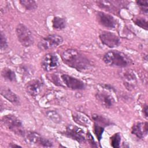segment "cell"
Wrapping results in <instances>:
<instances>
[{
  "instance_id": "5bb4252c",
  "label": "cell",
  "mask_w": 148,
  "mask_h": 148,
  "mask_svg": "<svg viewBox=\"0 0 148 148\" xmlns=\"http://www.w3.org/2000/svg\"><path fill=\"white\" fill-rule=\"evenodd\" d=\"M43 86V83L39 79L31 80L26 84L25 90L31 97H35L39 94Z\"/></svg>"
},
{
  "instance_id": "277c9868",
  "label": "cell",
  "mask_w": 148,
  "mask_h": 148,
  "mask_svg": "<svg viewBox=\"0 0 148 148\" xmlns=\"http://www.w3.org/2000/svg\"><path fill=\"white\" fill-rule=\"evenodd\" d=\"M16 33L19 42L24 47H29L34 43V39L32 32L24 24H18L16 28Z\"/></svg>"
},
{
  "instance_id": "8992f818",
  "label": "cell",
  "mask_w": 148,
  "mask_h": 148,
  "mask_svg": "<svg viewBox=\"0 0 148 148\" xmlns=\"http://www.w3.org/2000/svg\"><path fill=\"white\" fill-rule=\"evenodd\" d=\"M23 137L25 140L30 144L37 145L42 147L53 146V143L49 139L42 136L35 132L25 131Z\"/></svg>"
},
{
  "instance_id": "83f0119b",
  "label": "cell",
  "mask_w": 148,
  "mask_h": 148,
  "mask_svg": "<svg viewBox=\"0 0 148 148\" xmlns=\"http://www.w3.org/2000/svg\"><path fill=\"white\" fill-rule=\"evenodd\" d=\"M47 77L54 84H56L57 86H62V87L64 86L62 83H61L62 82L61 80L58 77V76H57L56 75H50L47 76Z\"/></svg>"
},
{
  "instance_id": "44dd1931",
  "label": "cell",
  "mask_w": 148,
  "mask_h": 148,
  "mask_svg": "<svg viewBox=\"0 0 148 148\" xmlns=\"http://www.w3.org/2000/svg\"><path fill=\"white\" fill-rule=\"evenodd\" d=\"M20 3L23 8L27 10H35L37 7V3L35 1L32 0H21L19 1Z\"/></svg>"
},
{
  "instance_id": "ac0fdd59",
  "label": "cell",
  "mask_w": 148,
  "mask_h": 148,
  "mask_svg": "<svg viewBox=\"0 0 148 148\" xmlns=\"http://www.w3.org/2000/svg\"><path fill=\"white\" fill-rule=\"evenodd\" d=\"M51 22L52 27L56 30H62L66 27V20L62 17L56 16L53 18Z\"/></svg>"
},
{
  "instance_id": "30bf717a",
  "label": "cell",
  "mask_w": 148,
  "mask_h": 148,
  "mask_svg": "<svg viewBox=\"0 0 148 148\" xmlns=\"http://www.w3.org/2000/svg\"><path fill=\"white\" fill-rule=\"evenodd\" d=\"M61 80L64 86L72 90H80L86 88L85 83L67 74L61 75Z\"/></svg>"
},
{
  "instance_id": "d6a6232c",
  "label": "cell",
  "mask_w": 148,
  "mask_h": 148,
  "mask_svg": "<svg viewBox=\"0 0 148 148\" xmlns=\"http://www.w3.org/2000/svg\"><path fill=\"white\" fill-rule=\"evenodd\" d=\"M9 146L10 147H21V146H20V145H16V144L13 143H10L9 145Z\"/></svg>"
},
{
  "instance_id": "7c38bea8",
  "label": "cell",
  "mask_w": 148,
  "mask_h": 148,
  "mask_svg": "<svg viewBox=\"0 0 148 148\" xmlns=\"http://www.w3.org/2000/svg\"><path fill=\"white\" fill-rule=\"evenodd\" d=\"M121 77L125 88L131 91L134 90L137 85V79L135 73L130 70H125L121 73Z\"/></svg>"
},
{
  "instance_id": "3957f363",
  "label": "cell",
  "mask_w": 148,
  "mask_h": 148,
  "mask_svg": "<svg viewBox=\"0 0 148 148\" xmlns=\"http://www.w3.org/2000/svg\"><path fill=\"white\" fill-rule=\"evenodd\" d=\"M1 121L8 130L13 132L16 135L23 137L25 131L21 121L16 116L11 114L3 116L2 117Z\"/></svg>"
},
{
  "instance_id": "f1b7e54d",
  "label": "cell",
  "mask_w": 148,
  "mask_h": 148,
  "mask_svg": "<svg viewBox=\"0 0 148 148\" xmlns=\"http://www.w3.org/2000/svg\"><path fill=\"white\" fill-rule=\"evenodd\" d=\"M136 3L139 7L140 8V9L146 13H147V5H148V1L146 0H139L137 1Z\"/></svg>"
},
{
  "instance_id": "4fadbf2b",
  "label": "cell",
  "mask_w": 148,
  "mask_h": 148,
  "mask_svg": "<svg viewBox=\"0 0 148 148\" xmlns=\"http://www.w3.org/2000/svg\"><path fill=\"white\" fill-rule=\"evenodd\" d=\"M95 97L98 102L106 108H110L115 102L113 96L106 91L97 92L95 94Z\"/></svg>"
},
{
  "instance_id": "2e32d148",
  "label": "cell",
  "mask_w": 148,
  "mask_h": 148,
  "mask_svg": "<svg viewBox=\"0 0 148 148\" xmlns=\"http://www.w3.org/2000/svg\"><path fill=\"white\" fill-rule=\"evenodd\" d=\"M1 94L5 99H6L8 101L13 104L18 105L20 102L19 97L8 87H2L1 88Z\"/></svg>"
},
{
  "instance_id": "ffe728a7",
  "label": "cell",
  "mask_w": 148,
  "mask_h": 148,
  "mask_svg": "<svg viewBox=\"0 0 148 148\" xmlns=\"http://www.w3.org/2000/svg\"><path fill=\"white\" fill-rule=\"evenodd\" d=\"M92 119L95 122L102 127H105L110 125L111 123L107 118L104 117L102 115H100L98 114H93L92 115Z\"/></svg>"
},
{
  "instance_id": "7a4b0ae2",
  "label": "cell",
  "mask_w": 148,
  "mask_h": 148,
  "mask_svg": "<svg viewBox=\"0 0 148 148\" xmlns=\"http://www.w3.org/2000/svg\"><path fill=\"white\" fill-rule=\"evenodd\" d=\"M103 62L112 67L125 68L131 65L132 60L125 53L118 50H110L103 57Z\"/></svg>"
},
{
  "instance_id": "4dcf8cb0",
  "label": "cell",
  "mask_w": 148,
  "mask_h": 148,
  "mask_svg": "<svg viewBox=\"0 0 148 148\" xmlns=\"http://www.w3.org/2000/svg\"><path fill=\"white\" fill-rule=\"evenodd\" d=\"M86 138H87V139L88 142L91 145V146H92V147H97V145H96L95 142V140H94V139L92 136L91 135V134L90 132H88V133L86 135Z\"/></svg>"
},
{
  "instance_id": "f546056e",
  "label": "cell",
  "mask_w": 148,
  "mask_h": 148,
  "mask_svg": "<svg viewBox=\"0 0 148 148\" xmlns=\"http://www.w3.org/2000/svg\"><path fill=\"white\" fill-rule=\"evenodd\" d=\"M19 71L21 72V73L23 75H28L30 72V69L28 67L24 65H21L19 67Z\"/></svg>"
},
{
  "instance_id": "8fae6325",
  "label": "cell",
  "mask_w": 148,
  "mask_h": 148,
  "mask_svg": "<svg viewBox=\"0 0 148 148\" xmlns=\"http://www.w3.org/2000/svg\"><path fill=\"white\" fill-rule=\"evenodd\" d=\"M97 19L100 25L108 29H115L117 26L116 19L111 14L105 13L103 12H97Z\"/></svg>"
},
{
  "instance_id": "484cf974",
  "label": "cell",
  "mask_w": 148,
  "mask_h": 148,
  "mask_svg": "<svg viewBox=\"0 0 148 148\" xmlns=\"http://www.w3.org/2000/svg\"><path fill=\"white\" fill-rule=\"evenodd\" d=\"M121 135L119 133H116L110 137V145L114 148L120 147L121 142Z\"/></svg>"
},
{
  "instance_id": "e0dca14e",
  "label": "cell",
  "mask_w": 148,
  "mask_h": 148,
  "mask_svg": "<svg viewBox=\"0 0 148 148\" xmlns=\"http://www.w3.org/2000/svg\"><path fill=\"white\" fill-rule=\"evenodd\" d=\"M72 117L74 121L80 125L87 127H88L90 124V119L86 115L82 113H74L72 114Z\"/></svg>"
},
{
  "instance_id": "d6986e66",
  "label": "cell",
  "mask_w": 148,
  "mask_h": 148,
  "mask_svg": "<svg viewBox=\"0 0 148 148\" xmlns=\"http://www.w3.org/2000/svg\"><path fill=\"white\" fill-rule=\"evenodd\" d=\"M1 76L6 80L9 82H16V75L14 71L9 68L5 67L1 71Z\"/></svg>"
},
{
  "instance_id": "6da1fadb",
  "label": "cell",
  "mask_w": 148,
  "mask_h": 148,
  "mask_svg": "<svg viewBox=\"0 0 148 148\" xmlns=\"http://www.w3.org/2000/svg\"><path fill=\"white\" fill-rule=\"evenodd\" d=\"M61 57L64 64L79 71H86L91 67L89 60L80 51L74 49L64 50Z\"/></svg>"
},
{
  "instance_id": "52a82bcc",
  "label": "cell",
  "mask_w": 148,
  "mask_h": 148,
  "mask_svg": "<svg viewBox=\"0 0 148 148\" xmlns=\"http://www.w3.org/2000/svg\"><path fill=\"white\" fill-rule=\"evenodd\" d=\"M64 134L67 137L71 138L80 143H84L86 140V136L85 135L83 130L72 124L66 126Z\"/></svg>"
},
{
  "instance_id": "1f68e13d",
  "label": "cell",
  "mask_w": 148,
  "mask_h": 148,
  "mask_svg": "<svg viewBox=\"0 0 148 148\" xmlns=\"http://www.w3.org/2000/svg\"><path fill=\"white\" fill-rule=\"evenodd\" d=\"M142 112L143 113V115L146 119H147L148 114H147V105H145L143 106V108L142 109Z\"/></svg>"
},
{
  "instance_id": "ba28073f",
  "label": "cell",
  "mask_w": 148,
  "mask_h": 148,
  "mask_svg": "<svg viewBox=\"0 0 148 148\" xmlns=\"http://www.w3.org/2000/svg\"><path fill=\"white\" fill-rule=\"evenodd\" d=\"M60 65V61L56 54L49 53L44 56L41 61V66L46 72H50L57 68Z\"/></svg>"
},
{
  "instance_id": "d4e9b609",
  "label": "cell",
  "mask_w": 148,
  "mask_h": 148,
  "mask_svg": "<svg viewBox=\"0 0 148 148\" xmlns=\"http://www.w3.org/2000/svg\"><path fill=\"white\" fill-rule=\"evenodd\" d=\"M93 131L99 142H100V140L102 139L103 132L104 131V127L97 123H94L93 126Z\"/></svg>"
},
{
  "instance_id": "9c48e42d",
  "label": "cell",
  "mask_w": 148,
  "mask_h": 148,
  "mask_svg": "<svg viewBox=\"0 0 148 148\" xmlns=\"http://www.w3.org/2000/svg\"><path fill=\"white\" fill-rule=\"evenodd\" d=\"M99 38L104 45L110 48L117 47L120 43V38L116 34L110 31H101L99 34Z\"/></svg>"
},
{
  "instance_id": "cb8c5ba5",
  "label": "cell",
  "mask_w": 148,
  "mask_h": 148,
  "mask_svg": "<svg viewBox=\"0 0 148 148\" xmlns=\"http://www.w3.org/2000/svg\"><path fill=\"white\" fill-rule=\"evenodd\" d=\"M133 22L138 27L146 30L147 29V21L143 17H136L133 18Z\"/></svg>"
},
{
  "instance_id": "5b68a950",
  "label": "cell",
  "mask_w": 148,
  "mask_h": 148,
  "mask_svg": "<svg viewBox=\"0 0 148 148\" xmlns=\"http://www.w3.org/2000/svg\"><path fill=\"white\" fill-rule=\"evenodd\" d=\"M63 42V38L57 34L49 35L42 38L38 43V48L42 51L47 50L60 45Z\"/></svg>"
},
{
  "instance_id": "4316f807",
  "label": "cell",
  "mask_w": 148,
  "mask_h": 148,
  "mask_svg": "<svg viewBox=\"0 0 148 148\" xmlns=\"http://www.w3.org/2000/svg\"><path fill=\"white\" fill-rule=\"evenodd\" d=\"M1 40H0V47H1V51H3L4 50H5L8 46V41H7V39L6 38V36L5 35V34L1 31Z\"/></svg>"
},
{
  "instance_id": "7402d4cb",
  "label": "cell",
  "mask_w": 148,
  "mask_h": 148,
  "mask_svg": "<svg viewBox=\"0 0 148 148\" xmlns=\"http://www.w3.org/2000/svg\"><path fill=\"white\" fill-rule=\"evenodd\" d=\"M47 118L55 123H59L61 121V117L60 114L55 110H49L46 112Z\"/></svg>"
},
{
  "instance_id": "603a6c76",
  "label": "cell",
  "mask_w": 148,
  "mask_h": 148,
  "mask_svg": "<svg viewBox=\"0 0 148 148\" xmlns=\"http://www.w3.org/2000/svg\"><path fill=\"white\" fill-rule=\"evenodd\" d=\"M97 3L101 8L105 9V10H107L108 11L112 12V11L116 10L115 7L113 6V5L112 3V2H110V1H97Z\"/></svg>"
},
{
  "instance_id": "9a60e30c",
  "label": "cell",
  "mask_w": 148,
  "mask_h": 148,
  "mask_svg": "<svg viewBox=\"0 0 148 148\" xmlns=\"http://www.w3.org/2000/svg\"><path fill=\"white\" fill-rule=\"evenodd\" d=\"M148 132L147 122H137L131 128V133L139 139H143Z\"/></svg>"
}]
</instances>
